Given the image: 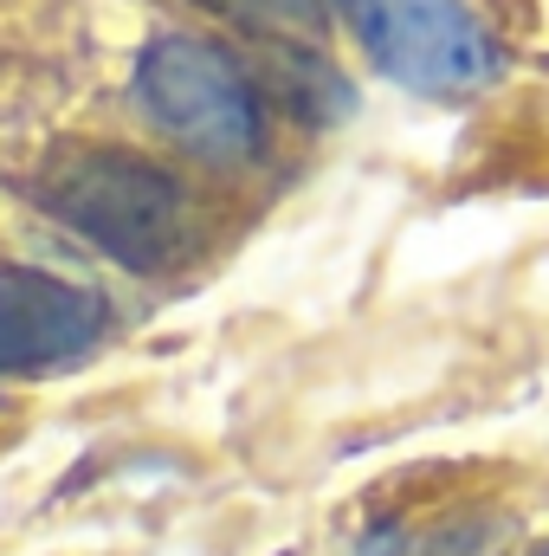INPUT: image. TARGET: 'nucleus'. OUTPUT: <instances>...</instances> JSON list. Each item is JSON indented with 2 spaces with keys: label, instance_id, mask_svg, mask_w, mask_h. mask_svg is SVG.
I'll return each mask as SVG.
<instances>
[{
  "label": "nucleus",
  "instance_id": "obj_2",
  "mask_svg": "<svg viewBox=\"0 0 549 556\" xmlns=\"http://www.w3.org/2000/svg\"><path fill=\"white\" fill-rule=\"evenodd\" d=\"M336 13L369 65L420 98H465L505 72L498 39L465 0H336Z\"/></svg>",
  "mask_w": 549,
  "mask_h": 556
},
{
  "label": "nucleus",
  "instance_id": "obj_1",
  "mask_svg": "<svg viewBox=\"0 0 549 556\" xmlns=\"http://www.w3.org/2000/svg\"><path fill=\"white\" fill-rule=\"evenodd\" d=\"M39 201L91 240L124 273H162L188 247V201L181 181L130 149H72L46 168Z\"/></svg>",
  "mask_w": 549,
  "mask_h": 556
},
{
  "label": "nucleus",
  "instance_id": "obj_5",
  "mask_svg": "<svg viewBox=\"0 0 549 556\" xmlns=\"http://www.w3.org/2000/svg\"><path fill=\"white\" fill-rule=\"evenodd\" d=\"M531 556H549V544H537V551H531Z\"/></svg>",
  "mask_w": 549,
  "mask_h": 556
},
{
  "label": "nucleus",
  "instance_id": "obj_4",
  "mask_svg": "<svg viewBox=\"0 0 549 556\" xmlns=\"http://www.w3.org/2000/svg\"><path fill=\"white\" fill-rule=\"evenodd\" d=\"M104 337V298L52 273L7 266L0 273V376L52 369L65 356H85Z\"/></svg>",
  "mask_w": 549,
  "mask_h": 556
},
{
  "label": "nucleus",
  "instance_id": "obj_3",
  "mask_svg": "<svg viewBox=\"0 0 549 556\" xmlns=\"http://www.w3.org/2000/svg\"><path fill=\"white\" fill-rule=\"evenodd\" d=\"M137 98L201 162H246L266 142L253 78L207 39H155L137 59Z\"/></svg>",
  "mask_w": 549,
  "mask_h": 556
}]
</instances>
